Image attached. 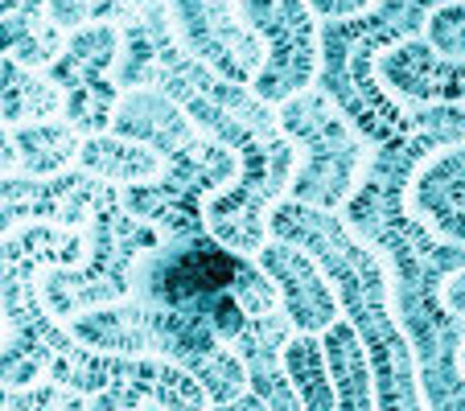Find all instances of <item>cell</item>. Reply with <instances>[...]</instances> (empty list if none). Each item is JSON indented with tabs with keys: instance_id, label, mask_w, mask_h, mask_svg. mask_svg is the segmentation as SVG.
<instances>
[{
	"instance_id": "obj_8",
	"label": "cell",
	"mask_w": 465,
	"mask_h": 411,
	"mask_svg": "<svg viewBox=\"0 0 465 411\" xmlns=\"http://www.w3.org/2000/svg\"><path fill=\"white\" fill-rule=\"evenodd\" d=\"M235 177V152L198 132L182 152L165 157V169L153 181L120 185V198L132 219L157 227L165 239L198 235V230H206V201L227 190Z\"/></svg>"
},
{
	"instance_id": "obj_12",
	"label": "cell",
	"mask_w": 465,
	"mask_h": 411,
	"mask_svg": "<svg viewBox=\"0 0 465 411\" xmlns=\"http://www.w3.org/2000/svg\"><path fill=\"white\" fill-rule=\"evenodd\" d=\"M173 34L214 74L252 87L263 66V42L239 17V0H165Z\"/></svg>"
},
{
	"instance_id": "obj_6",
	"label": "cell",
	"mask_w": 465,
	"mask_h": 411,
	"mask_svg": "<svg viewBox=\"0 0 465 411\" xmlns=\"http://www.w3.org/2000/svg\"><path fill=\"white\" fill-rule=\"evenodd\" d=\"M83 235H87V255L79 268H50L42 276V300L58 321H74L79 313L128 300L136 289L141 255L165 239L157 227L124 210L120 185H107L99 193Z\"/></svg>"
},
{
	"instance_id": "obj_21",
	"label": "cell",
	"mask_w": 465,
	"mask_h": 411,
	"mask_svg": "<svg viewBox=\"0 0 465 411\" xmlns=\"http://www.w3.org/2000/svg\"><path fill=\"white\" fill-rule=\"evenodd\" d=\"M153 5L161 0H45V17L62 34H74L87 25H128Z\"/></svg>"
},
{
	"instance_id": "obj_25",
	"label": "cell",
	"mask_w": 465,
	"mask_h": 411,
	"mask_svg": "<svg viewBox=\"0 0 465 411\" xmlns=\"http://www.w3.org/2000/svg\"><path fill=\"white\" fill-rule=\"evenodd\" d=\"M375 0H309V9L317 13V17H354V13H367Z\"/></svg>"
},
{
	"instance_id": "obj_11",
	"label": "cell",
	"mask_w": 465,
	"mask_h": 411,
	"mask_svg": "<svg viewBox=\"0 0 465 411\" xmlns=\"http://www.w3.org/2000/svg\"><path fill=\"white\" fill-rule=\"evenodd\" d=\"M120 25H87L66 34V50L58 54L50 83L62 91V120L79 136L112 132V115L124 91L115 87V62H120Z\"/></svg>"
},
{
	"instance_id": "obj_9",
	"label": "cell",
	"mask_w": 465,
	"mask_h": 411,
	"mask_svg": "<svg viewBox=\"0 0 465 411\" xmlns=\"http://www.w3.org/2000/svg\"><path fill=\"white\" fill-rule=\"evenodd\" d=\"M54 383L71 387V391L87 395H115L128 399L136 407L157 403L165 411H206L211 395L203 391V383L182 370L177 362L165 358H132V354H107V350H91L83 341H74L66 354H54L50 375Z\"/></svg>"
},
{
	"instance_id": "obj_1",
	"label": "cell",
	"mask_w": 465,
	"mask_h": 411,
	"mask_svg": "<svg viewBox=\"0 0 465 411\" xmlns=\"http://www.w3.org/2000/svg\"><path fill=\"white\" fill-rule=\"evenodd\" d=\"M268 235L309 251L317 268L330 276L342 321H351V329L359 333L362 350L371 358L375 411H429L412 341L395 317L391 280H387L383 259L367 243H359L338 214L313 210V206H301L289 198L272 210Z\"/></svg>"
},
{
	"instance_id": "obj_22",
	"label": "cell",
	"mask_w": 465,
	"mask_h": 411,
	"mask_svg": "<svg viewBox=\"0 0 465 411\" xmlns=\"http://www.w3.org/2000/svg\"><path fill=\"white\" fill-rule=\"evenodd\" d=\"M91 399L71 387L54 383H29V387H5L0 383V411H87Z\"/></svg>"
},
{
	"instance_id": "obj_2",
	"label": "cell",
	"mask_w": 465,
	"mask_h": 411,
	"mask_svg": "<svg viewBox=\"0 0 465 411\" xmlns=\"http://www.w3.org/2000/svg\"><path fill=\"white\" fill-rule=\"evenodd\" d=\"M445 5L457 0H375L367 13L325 17L317 29L322 62L313 87L351 120V128L371 149L412 132V107L387 95L375 79V62L395 45L424 37L429 17Z\"/></svg>"
},
{
	"instance_id": "obj_23",
	"label": "cell",
	"mask_w": 465,
	"mask_h": 411,
	"mask_svg": "<svg viewBox=\"0 0 465 411\" xmlns=\"http://www.w3.org/2000/svg\"><path fill=\"white\" fill-rule=\"evenodd\" d=\"M54 350L34 338H5L0 341V383L5 387H29L42 375H50Z\"/></svg>"
},
{
	"instance_id": "obj_10",
	"label": "cell",
	"mask_w": 465,
	"mask_h": 411,
	"mask_svg": "<svg viewBox=\"0 0 465 411\" xmlns=\"http://www.w3.org/2000/svg\"><path fill=\"white\" fill-rule=\"evenodd\" d=\"M239 17L263 42V66L252 79V91L263 103L281 107L313 87L322 62V17L309 9V0H239Z\"/></svg>"
},
{
	"instance_id": "obj_5",
	"label": "cell",
	"mask_w": 465,
	"mask_h": 411,
	"mask_svg": "<svg viewBox=\"0 0 465 411\" xmlns=\"http://www.w3.org/2000/svg\"><path fill=\"white\" fill-rule=\"evenodd\" d=\"M375 79L400 103H465V58H440L424 37L387 50L375 62ZM408 206L437 235L465 247V141L424 161Z\"/></svg>"
},
{
	"instance_id": "obj_14",
	"label": "cell",
	"mask_w": 465,
	"mask_h": 411,
	"mask_svg": "<svg viewBox=\"0 0 465 411\" xmlns=\"http://www.w3.org/2000/svg\"><path fill=\"white\" fill-rule=\"evenodd\" d=\"M255 259L272 276L276 292H281V308L297 325V333H325L342 317L334 284H330V276L317 268V259L309 251L284 243V239H268Z\"/></svg>"
},
{
	"instance_id": "obj_27",
	"label": "cell",
	"mask_w": 465,
	"mask_h": 411,
	"mask_svg": "<svg viewBox=\"0 0 465 411\" xmlns=\"http://www.w3.org/2000/svg\"><path fill=\"white\" fill-rule=\"evenodd\" d=\"M0 173H21L17 144H13V132H9V123L5 120H0Z\"/></svg>"
},
{
	"instance_id": "obj_24",
	"label": "cell",
	"mask_w": 465,
	"mask_h": 411,
	"mask_svg": "<svg viewBox=\"0 0 465 411\" xmlns=\"http://www.w3.org/2000/svg\"><path fill=\"white\" fill-rule=\"evenodd\" d=\"M424 42L440 54V58H465V0L457 5H445L429 17V29H424Z\"/></svg>"
},
{
	"instance_id": "obj_20",
	"label": "cell",
	"mask_w": 465,
	"mask_h": 411,
	"mask_svg": "<svg viewBox=\"0 0 465 411\" xmlns=\"http://www.w3.org/2000/svg\"><path fill=\"white\" fill-rule=\"evenodd\" d=\"M284 370H289V383L301 399V411H338L322 333H292V341L284 346Z\"/></svg>"
},
{
	"instance_id": "obj_19",
	"label": "cell",
	"mask_w": 465,
	"mask_h": 411,
	"mask_svg": "<svg viewBox=\"0 0 465 411\" xmlns=\"http://www.w3.org/2000/svg\"><path fill=\"white\" fill-rule=\"evenodd\" d=\"M66 50V34L45 13H9L0 17V58L21 62L25 71H50Z\"/></svg>"
},
{
	"instance_id": "obj_3",
	"label": "cell",
	"mask_w": 465,
	"mask_h": 411,
	"mask_svg": "<svg viewBox=\"0 0 465 411\" xmlns=\"http://www.w3.org/2000/svg\"><path fill=\"white\" fill-rule=\"evenodd\" d=\"M132 297L203 317L227 346L247 329L252 317L281 308V292L260 259L231 251L211 230L161 239L153 251H144L136 263Z\"/></svg>"
},
{
	"instance_id": "obj_32",
	"label": "cell",
	"mask_w": 465,
	"mask_h": 411,
	"mask_svg": "<svg viewBox=\"0 0 465 411\" xmlns=\"http://www.w3.org/2000/svg\"><path fill=\"white\" fill-rule=\"evenodd\" d=\"M0 341H5V321H0Z\"/></svg>"
},
{
	"instance_id": "obj_17",
	"label": "cell",
	"mask_w": 465,
	"mask_h": 411,
	"mask_svg": "<svg viewBox=\"0 0 465 411\" xmlns=\"http://www.w3.org/2000/svg\"><path fill=\"white\" fill-rule=\"evenodd\" d=\"M79 169L107 185H141V181H153L165 169V157L153 152L149 144H136L115 136V132H104V136H83Z\"/></svg>"
},
{
	"instance_id": "obj_7",
	"label": "cell",
	"mask_w": 465,
	"mask_h": 411,
	"mask_svg": "<svg viewBox=\"0 0 465 411\" xmlns=\"http://www.w3.org/2000/svg\"><path fill=\"white\" fill-rule=\"evenodd\" d=\"M276 115H281V132L305 152V161L297 165V177L289 185V201L338 214L351 201V193L359 190L371 144L317 87L284 99L276 107Z\"/></svg>"
},
{
	"instance_id": "obj_18",
	"label": "cell",
	"mask_w": 465,
	"mask_h": 411,
	"mask_svg": "<svg viewBox=\"0 0 465 411\" xmlns=\"http://www.w3.org/2000/svg\"><path fill=\"white\" fill-rule=\"evenodd\" d=\"M13 144H17V157H21V173L58 177L71 165H79L83 136L58 115V120H34L13 128Z\"/></svg>"
},
{
	"instance_id": "obj_33",
	"label": "cell",
	"mask_w": 465,
	"mask_h": 411,
	"mask_svg": "<svg viewBox=\"0 0 465 411\" xmlns=\"http://www.w3.org/2000/svg\"><path fill=\"white\" fill-rule=\"evenodd\" d=\"M461 370H465V346H461Z\"/></svg>"
},
{
	"instance_id": "obj_16",
	"label": "cell",
	"mask_w": 465,
	"mask_h": 411,
	"mask_svg": "<svg viewBox=\"0 0 465 411\" xmlns=\"http://www.w3.org/2000/svg\"><path fill=\"white\" fill-rule=\"evenodd\" d=\"M325 362H330V378H334L338 411H375V378H371V358L362 350L359 333L351 321L338 317L330 329L322 333Z\"/></svg>"
},
{
	"instance_id": "obj_15",
	"label": "cell",
	"mask_w": 465,
	"mask_h": 411,
	"mask_svg": "<svg viewBox=\"0 0 465 411\" xmlns=\"http://www.w3.org/2000/svg\"><path fill=\"white\" fill-rule=\"evenodd\" d=\"M112 132L124 136V141H136V144H149L153 152L161 157H173L182 152L185 144L198 136L193 120L157 87H136V91H124L120 103H115L112 115Z\"/></svg>"
},
{
	"instance_id": "obj_4",
	"label": "cell",
	"mask_w": 465,
	"mask_h": 411,
	"mask_svg": "<svg viewBox=\"0 0 465 411\" xmlns=\"http://www.w3.org/2000/svg\"><path fill=\"white\" fill-rule=\"evenodd\" d=\"M74 341L107 354H132V358H165L190 370L214 403H231L247 391V370L227 341L211 329V321L177 308L144 305L128 297L120 305L91 308L71 321Z\"/></svg>"
},
{
	"instance_id": "obj_26",
	"label": "cell",
	"mask_w": 465,
	"mask_h": 411,
	"mask_svg": "<svg viewBox=\"0 0 465 411\" xmlns=\"http://www.w3.org/2000/svg\"><path fill=\"white\" fill-rule=\"evenodd\" d=\"M141 411H165V407H157V403H144ZM206 411H272V407H268V403H263L260 395L243 391L239 399H231V403H214V407H206Z\"/></svg>"
},
{
	"instance_id": "obj_13",
	"label": "cell",
	"mask_w": 465,
	"mask_h": 411,
	"mask_svg": "<svg viewBox=\"0 0 465 411\" xmlns=\"http://www.w3.org/2000/svg\"><path fill=\"white\" fill-rule=\"evenodd\" d=\"M107 181L91 173H58V177H21L0 173V239L29 222H54L66 230H87L91 210Z\"/></svg>"
},
{
	"instance_id": "obj_31",
	"label": "cell",
	"mask_w": 465,
	"mask_h": 411,
	"mask_svg": "<svg viewBox=\"0 0 465 411\" xmlns=\"http://www.w3.org/2000/svg\"><path fill=\"white\" fill-rule=\"evenodd\" d=\"M21 9V0H0V17H9V13Z\"/></svg>"
},
{
	"instance_id": "obj_29",
	"label": "cell",
	"mask_w": 465,
	"mask_h": 411,
	"mask_svg": "<svg viewBox=\"0 0 465 411\" xmlns=\"http://www.w3.org/2000/svg\"><path fill=\"white\" fill-rule=\"evenodd\" d=\"M87 411H141V407H136V403H128V399H115V395H95Z\"/></svg>"
},
{
	"instance_id": "obj_30",
	"label": "cell",
	"mask_w": 465,
	"mask_h": 411,
	"mask_svg": "<svg viewBox=\"0 0 465 411\" xmlns=\"http://www.w3.org/2000/svg\"><path fill=\"white\" fill-rule=\"evenodd\" d=\"M21 9L25 13H45V0H21Z\"/></svg>"
},
{
	"instance_id": "obj_28",
	"label": "cell",
	"mask_w": 465,
	"mask_h": 411,
	"mask_svg": "<svg viewBox=\"0 0 465 411\" xmlns=\"http://www.w3.org/2000/svg\"><path fill=\"white\" fill-rule=\"evenodd\" d=\"M445 305H449V308H453V313H457V317H465V268H461V271H457L453 280H449V284H445Z\"/></svg>"
}]
</instances>
